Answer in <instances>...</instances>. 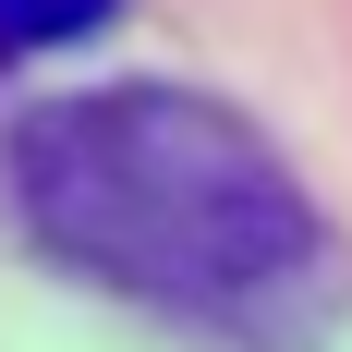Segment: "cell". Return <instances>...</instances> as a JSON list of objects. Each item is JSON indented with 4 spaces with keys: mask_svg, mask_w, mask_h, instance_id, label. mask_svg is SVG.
<instances>
[{
    "mask_svg": "<svg viewBox=\"0 0 352 352\" xmlns=\"http://www.w3.org/2000/svg\"><path fill=\"white\" fill-rule=\"evenodd\" d=\"M25 243L146 316L280 352L328 316L340 243L267 122L207 85H73L0 134Z\"/></svg>",
    "mask_w": 352,
    "mask_h": 352,
    "instance_id": "1",
    "label": "cell"
},
{
    "mask_svg": "<svg viewBox=\"0 0 352 352\" xmlns=\"http://www.w3.org/2000/svg\"><path fill=\"white\" fill-rule=\"evenodd\" d=\"M122 25V0H0V61H49Z\"/></svg>",
    "mask_w": 352,
    "mask_h": 352,
    "instance_id": "2",
    "label": "cell"
}]
</instances>
